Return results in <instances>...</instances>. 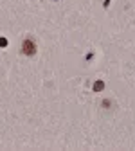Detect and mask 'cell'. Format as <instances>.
<instances>
[{"label": "cell", "mask_w": 135, "mask_h": 151, "mask_svg": "<svg viewBox=\"0 0 135 151\" xmlns=\"http://www.w3.org/2000/svg\"><path fill=\"white\" fill-rule=\"evenodd\" d=\"M0 45H2V47H6V45H7V42H6V38H0Z\"/></svg>", "instance_id": "7a4b0ae2"}, {"label": "cell", "mask_w": 135, "mask_h": 151, "mask_svg": "<svg viewBox=\"0 0 135 151\" xmlns=\"http://www.w3.org/2000/svg\"><path fill=\"white\" fill-rule=\"evenodd\" d=\"M22 50H24L25 54H34V43H32L31 40H25V42L22 43Z\"/></svg>", "instance_id": "6da1fadb"}]
</instances>
